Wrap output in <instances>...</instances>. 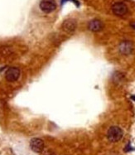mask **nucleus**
Here are the masks:
<instances>
[{
	"instance_id": "f257e3e1",
	"label": "nucleus",
	"mask_w": 135,
	"mask_h": 155,
	"mask_svg": "<svg viewBox=\"0 0 135 155\" xmlns=\"http://www.w3.org/2000/svg\"><path fill=\"white\" fill-rule=\"evenodd\" d=\"M123 130L118 126L110 127L108 132H107V138L109 141L112 143H115L120 141L123 137Z\"/></svg>"
},
{
	"instance_id": "f03ea898",
	"label": "nucleus",
	"mask_w": 135,
	"mask_h": 155,
	"mask_svg": "<svg viewBox=\"0 0 135 155\" xmlns=\"http://www.w3.org/2000/svg\"><path fill=\"white\" fill-rule=\"evenodd\" d=\"M57 8V3L55 0H41L40 3V8L42 12L50 13L53 12Z\"/></svg>"
},
{
	"instance_id": "7ed1b4c3",
	"label": "nucleus",
	"mask_w": 135,
	"mask_h": 155,
	"mask_svg": "<svg viewBox=\"0 0 135 155\" xmlns=\"http://www.w3.org/2000/svg\"><path fill=\"white\" fill-rule=\"evenodd\" d=\"M20 76V70L17 67H10L5 73V78L9 82H14L18 81Z\"/></svg>"
},
{
	"instance_id": "20e7f679",
	"label": "nucleus",
	"mask_w": 135,
	"mask_h": 155,
	"mask_svg": "<svg viewBox=\"0 0 135 155\" xmlns=\"http://www.w3.org/2000/svg\"><path fill=\"white\" fill-rule=\"evenodd\" d=\"M112 11L117 16H123L128 13V7L125 3L122 2L114 3L112 6Z\"/></svg>"
},
{
	"instance_id": "39448f33",
	"label": "nucleus",
	"mask_w": 135,
	"mask_h": 155,
	"mask_svg": "<svg viewBox=\"0 0 135 155\" xmlns=\"http://www.w3.org/2000/svg\"><path fill=\"white\" fill-rule=\"evenodd\" d=\"M30 147L31 150L35 153H41L44 149V142L41 139L34 138L30 142Z\"/></svg>"
},
{
	"instance_id": "423d86ee",
	"label": "nucleus",
	"mask_w": 135,
	"mask_h": 155,
	"mask_svg": "<svg viewBox=\"0 0 135 155\" xmlns=\"http://www.w3.org/2000/svg\"><path fill=\"white\" fill-rule=\"evenodd\" d=\"M62 28L65 32H68V33L73 32L76 28V22L73 19H67L63 22Z\"/></svg>"
},
{
	"instance_id": "0eeeda50",
	"label": "nucleus",
	"mask_w": 135,
	"mask_h": 155,
	"mask_svg": "<svg viewBox=\"0 0 135 155\" xmlns=\"http://www.w3.org/2000/svg\"><path fill=\"white\" fill-rule=\"evenodd\" d=\"M88 28L92 32H99V31H101L103 28V23L100 20L94 19V20H92L89 22Z\"/></svg>"
},
{
	"instance_id": "6e6552de",
	"label": "nucleus",
	"mask_w": 135,
	"mask_h": 155,
	"mask_svg": "<svg viewBox=\"0 0 135 155\" xmlns=\"http://www.w3.org/2000/svg\"><path fill=\"white\" fill-rule=\"evenodd\" d=\"M133 50L132 44L129 42V41H123L120 44V51L122 52L123 54H129Z\"/></svg>"
},
{
	"instance_id": "1a4fd4ad",
	"label": "nucleus",
	"mask_w": 135,
	"mask_h": 155,
	"mask_svg": "<svg viewBox=\"0 0 135 155\" xmlns=\"http://www.w3.org/2000/svg\"><path fill=\"white\" fill-rule=\"evenodd\" d=\"M132 27L133 28H135V24H132Z\"/></svg>"
}]
</instances>
